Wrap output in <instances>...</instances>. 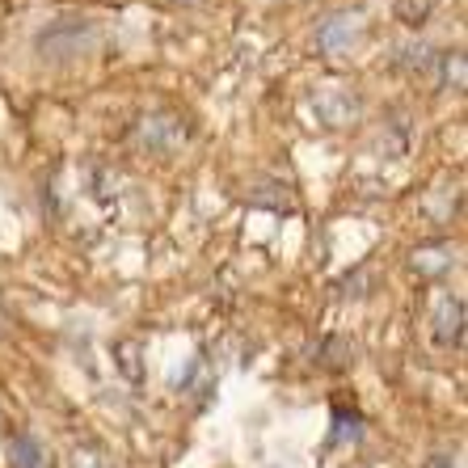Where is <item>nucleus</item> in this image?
I'll return each instance as SVG.
<instances>
[{"label":"nucleus","instance_id":"39448f33","mask_svg":"<svg viewBox=\"0 0 468 468\" xmlns=\"http://www.w3.org/2000/svg\"><path fill=\"white\" fill-rule=\"evenodd\" d=\"M431 468H456V464H452V456H435L431 460Z\"/></svg>","mask_w":468,"mask_h":468},{"label":"nucleus","instance_id":"7ed1b4c3","mask_svg":"<svg viewBox=\"0 0 468 468\" xmlns=\"http://www.w3.org/2000/svg\"><path fill=\"white\" fill-rule=\"evenodd\" d=\"M435 338L443 342H460L464 338V304H460L456 295H443L435 308Z\"/></svg>","mask_w":468,"mask_h":468},{"label":"nucleus","instance_id":"f257e3e1","mask_svg":"<svg viewBox=\"0 0 468 468\" xmlns=\"http://www.w3.org/2000/svg\"><path fill=\"white\" fill-rule=\"evenodd\" d=\"M359 38V22L350 17V13H334L321 30H316V47L325 55H342V51H350V43Z\"/></svg>","mask_w":468,"mask_h":468},{"label":"nucleus","instance_id":"20e7f679","mask_svg":"<svg viewBox=\"0 0 468 468\" xmlns=\"http://www.w3.org/2000/svg\"><path fill=\"white\" fill-rule=\"evenodd\" d=\"M9 460H13V468H47V452L30 435L9 439Z\"/></svg>","mask_w":468,"mask_h":468},{"label":"nucleus","instance_id":"f03ea898","mask_svg":"<svg viewBox=\"0 0 468 468\" xmlns=\"http://www.w3.org/2000/svg\"><path fill=\"white\" fill-rule=\"evenodd\" d=\"M313 110L329 122V127H342V122H346L350 114L359 110V101L350 98V93H346L342 85H329V89H321V93L313 98Z\"/></svg>","mask_w":468,"mask_h":468}]
</instances>
